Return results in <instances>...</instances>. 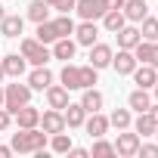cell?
Segmentation results:
<instances>
[{
	"label": "cell",
	"instance_id": "cell-1",
	"mask_svg": "<svg viewBox=\"0 0 158 158\" xmlns=\"http://www.w3.org/2000/svg\"><path fill=\"white\" fill-rule=\"evenodd\" d=\"M50 143V133L40 130V127H19V133H13V152L19 155H34L37 149H47Z\"/></svg>",
	"mask_w": 158,
	"mask_h": 158
},
{
	"label": "cell",
	"instance_id": "cell-2",
	"mask_svg": "<svg viewBox=\"0 0 158 158\" xmlns=\"http://www.w3.org/2000/svg\"><path fill=\"white\" fill-rule=\"evenodd\" d=\"M31 93H34V90H31L28 84H19V77H16V84H6V87H3V109L13 115L16 109H22V106L31 102Z\"/></svg>",
	"mask_w": 158,
	"mask_h": 158
},
{
	"label": "cell",
	"instance_id": "cell-3",
	"mask_svg": "<svg viewBox=\"0 0 158 158\" xmlns=\"http://www.w3.org/2000/svg\"><path fill=\"white\" fill-rule=\"evenodd\" d=\"M19 53L28 59V65H47V62L53 59L50 47L40 44L37 37H22V40H19Z\"/></svg>",
	"mask_w": 158,
	"mask_h": 158
},
{
	"label": "cell",
	"instance_id": "cell-4",
	"mask_svg": "<svg viewBox=\"0 0 158 158\" xmlns=\"http://www.w3.org/2000/svg\"><path fill=\"white\" fill-rule=\"evenodd\" d=\"M136 149H139V133H136L133 127L118 130V139H115V155H121V158H133V155H136Z\"/></svg>",
	"mask_w": 158,
	"mask_h": 158
},
{
	"label": "cell",
	"instance_id": "cell-5",
	"mask_svg": "<svg viewBox=\"0 0 158 158\" xmlns=\"http://www.w3.org/2000/svg\"><path fill=\"white\" fill-rule=\"evenodd\" d=\"M74 13L81 16V19H87V22H99L106 16V3H102V0H77Z\"/></svg>",
	"mask_w": 158,
	"mask_h": 158
},
{
	"label": "cell",
	"instance_id": "cell-6",
	"mask_svg": "<svg viewBox=\"0 0 158 158\" xmlns=\"http://www.w3.org/2000/svg\"><path fill=\"white\" fill-rule=\"evenodd\" d=\"M37 127L47 130L50 136L59 133V130H68V127H65V115H62V109H47V112H40V124H37Z\"/></svg>",
	"mask_w": 158,
	"mask_h": 158
},
{
	"label": "cell",
	"instance_id": "cell-7",
	"mask_svg": "<svg viewBox=\"0 0 158 158\" xmlns=\"http://www.w3.org/2000/svg\"><path fill=\"white\" fill-rule=\"evenodd\" d=\"M96 40H99V28H96V22L81 19V25H74V44H77V47H93Z\"/></svg>",
	"mask_w": 158,
	"mask_h": 158
},
{
	"label": "cell",
	"instance_id": "cell-8",
	"mask_svg": "<svg viewBox=\"0 0 158 158\" xmlns=\"http://www.w3.org/2000/svg\"><path fill=\"white\" fill-rule=\"evenodd\" d=\"M87 50H90V56H87V59H90V65H93V68H109V65H112L115 50H112L109 44H99V40H96V44H93V47H87Z\"/></svg>",
	"mask_w": 158,
	"mask_h": 158
},
{
	"label": "cell",
	"instance_id": "cell-9",
	"mask_svg": "<svg viewBox=\"0 0 158 158\" xmlns=\"http://www.w3.org/2000/svg\"><path fill=\"white\" fill-rule=\"evenodd\" d=\"M53 81H56V77H53V71H50L47 65H34V68H31V74H28V87H31V90H37V93H44Z\"/></svg>",
	"mask_w": 158,
	"mask_h": 158
},
{
	"label": "cell",
	"instance_id": "cell-10",
	"mask_svg": "<svg viewBox=\"0 0 158 158\" xmlns=\"http://www.w3.org/2000/svg\"><path fill=\"white\" fill-rule=\"evenodd\" d=\"M155 81H158V68H155V65H146V62H139V65L133 68V84H136V87H143V90H152V87H155Z\"/></svg>",
	"mask_w": 158,
	"mask_h": 158
},
{
	"label": "cell",
	"instance_id": "cell-11",
	"mask_svg": "<svg viewBox=\"0 0 158 158\" xmlns=\"http://www.w3.org/2000/svg\"><path fill=\"white\" fill-rule=\"evenodd\" d=\"M50 53H53V59H59V62H71L74 53H77V44H74L71 37H59V40L50 44Z\"/></svg>",
	"mask_w": 158,
	"mask_h": 158
},
{
	"label": "cell",
	"instance_id": "cell-12",
	"mask_svg": "<svg viewBox=\"0 0 158 158\" xmlns=\"http://www.w3.org/2000/svg\"><path fill=\"white\" fill-rule=\"evenodd\" d=\"M84 130H87V136H90V139H96V136H106V133H109V115H102V112H93V115H87V121H84Z\"/></svg>",
	"mask_w": 158,
	"mask_h": 158
},
{
	"label": "cell",
	"instance_id": "cell-13",
	"mask_svg": "<svg viewBox=\"0 0 158 158\" xmlns=\"http://www.w3.org/2000/svg\"><path fill=\"white\" fill-rule=\"evenodd\" d=\"M133 56H136V62H146V65L158 68V40H139L133 47Z\"/></svg>",
	"mask_w": 158,
	"mask_h": 158
},
{
	"label": "cell",
	"instance_id": "cell-14",
	"mask_svg": "<svg viewBox=\"0 0 158 158\" xmlns=\"http://www.w3.org/2000/svg\"><path fill=\"white\" fill-rule=\"evenodd\" d=\"M22 31H25V16L6 13L3 19H0V34H3V37H19Z\"/></svg>",
	"mask_w": 158,
	"mask_h": 158
},
{
	"label": "cell",
	"instance_id": "cell-15",
	"mask_svg": "<svg viewBox=\"0 0 158 158\" xmlns=\"http://www.w3.org/2000/svg\"><path fill=\"white\" fill-rule=\"evenodd\" d=\"M0 62H3L6 77H13V81H16V77H22V74H25V68H28V59H25L22 53H10V56H3Z\"/></svg>",
	"mask_w": 158,
	"mask_h": 158
},
{
	"label": "cell",
	"instance_id": "cell-16",
	"mask_svg": "<svg viewBox=\"0 0 158 158\" xmlns=\"http://www.w3.org/2000/svg\"><path fill=\"white\" fill-rule=\"evenodd\" d=\"M115 37H118V50H133V47L143 40V37H139V28H136L133 22H127L124 28H118Z\"/></svg>",
	"mask_w": 158,
	"mask_h": 158
},
{
	"label": "cell",
	"instance_id": "cell-17",
	"mask_svg": "<svg viewBox=\"0 0 158 158\" xmlns=\"http://www.w3.org/2000/svg\"><path fill=\"white\" fill-rule=\"evenodd\" d=\"M44 96H47V109H65L71 102L68 99V87H62V84H50L44 90Z\"/></svg>",
	"mask_w": 158,
	"mask_h": 158
},
{
	"label": "cell",
	"instance_id": "cell-18",
	"mask_svg": "<svg viewBox=\"0 0 158 158\" xmlns=\"http://www.w3.org/2000/svg\"><path fill=\"white\" fill-rule=\"evenodd\" d=\"M62 115H65V127H68V130L84 127V121H87V112H84L81 102H68V106L62 109Z\"/></svg>",
	"mask_w": 158,
	"mask_h": 158
},
{
	"label": "cell",
	"instance_id": "cell-19",
	"mask_svg": "<svg viewBox=\"0 0 158 158\" xmlns=\"http://www.w3.org/2000/svg\"><path fill=\"white\" fill-rule=\"evenodd\" d=\"M136 65H139V62H136L133 50H118V56H112V68H115L118 74H133Z\"/></svg>",
	"mask_w": 158,
	"mask_h": 158
},
{
	"label": "cell",
	"instance_id": "cell-20",
	"mask_svg": "<svg viewBox=\"0 0 158 158\" xmlns=\"http://www.w3.org/2000/svg\"><path fill=\"white\" fill-rule=\"evenodd\" d=\"M13 121H16L19 127H37V124H40V109H34V106L28 102V106H22V109L13 112Z\"/></svg>",
	"mask_w": 158,
	"mask_h": 158
},
{
	"label": "cell",
	"instance_id": "cell-21",
	"mask_svg": "<svg viewBox=\"0 0 158 158\" xmlns=\"http://www.w3.org/2000/svg\"><path fill=\"white\" fill-rule=\"evenodd\" d=\"M121 13H124V19L127 22H143L146 16H149V6H146V0H124V6H121Z\"/></svg>",
	"mask_w": 158,
	"mask_h": 158
},
{
	"label": "cell",
	"instance_id": "cell-22",
	"mask_svg": "<svg viewBox=\"0 0 158 158\" xmlns=\"http://www.w3.org/2000/svg\"><path fill=\"white\" fill-rule=\"evenodd\" d=\"M59 84L68 87V90H81V68L74 62H65L62 71H59Z\"/></svg>",
	"mask_w": 158,
	"mask_h": 158
},
{
	"label": "cell",
	"instance_id": "cell-23",
	"mask_svg": "<svg viewBox=\"0 0 158 158\" xmlns=\"http://www.w3.org/2000/svg\"><path fill=\"white\" fill-rule=\"evenodd\" d=\"M127 109H130V112H149V109H152V93L143 90V87L130 90V96H127Z\"/></svg>",
	"mask_w": 158,
	"mask_h": 158
},
{
	"label": "cell",
	"instance_id": "cell-24",
	"mask_svg": "<svg viewBox=\"0 0 158 158\" xmlns=\"http://www.w3.org/2000/svg\"><path fill=\"white\" fill-rule=\"evenodd\" d=\"M136 133H139V139H149V136H155V118H152V112H136V121L130 124Z\"/></svg>",
	"mask_w": 158,
	"mask_h": 158
},
{
	"label": "cell",
	"instance_id": "cell-25",
	"mask_svg": "<svg viewBox=\"0 0 158 158\" xmlns=\"http://www.w3.org/2000/svg\"><path fill=\"white\" fill-rule=\"evenodd\" d=\"M50 3H47V0H31V3H28V10H25V19H31L34 25H40V22H47L50 19Z\"/></svg>",
	"mask_w": 158,
	"mask_h": 158
},
{
	"label": "cell",
	"instance_id": "cell-26",
	"mask_svg": "<svg viewBox=\"0 0 158 158\" xmlns=\"http://www.w3.org/2000/svg\"><path fill=\"white\" fill-rule=\"evenodd\" d=\"M102 93L96 90V87H84V96H81V106H84V112L87 115H93V112H102Z\"/></svg>",
	"mask_w": 158,
	"mask_h": 158
},
{
	"label": "cell",
	"instance_id": "cell-27",
	"mask_svg": "<svg viewBox=\"0 0 158 158\" xmlns=\"http://www.w3.org/2000/svg\"><path fill=\"white\" fill-rule=\"evenodd\" d=\"M99 22H102V28H106L109 34H115L118 28H124V25H127V19H124V13H121V10H106V16H102Z\"/></svg>",
	"mask_w": 158,
	"mask_h": 158
},
{
	"label": "cell",
	"instance_id": "cell-28",
	"mask_svg": "<svg viewBox=\"0 0 158 158\" xmlns=\"http://www.w3.org/2000/svg\"><path fill=\"white\" fill-rule=\"evenodd\" d=\"M53 22V28H56V37H71L74 34V19H71V13H59L56 19H50Z\"/></svg>",
	"mask_w": 158,
	"mask_h": 158
},
{
	"label": "cell",
	"instance_id": "cell-29",
	"mask_svg": "<svg viewBox=\"0 0 158 158\" xmlns=\"http://www.w3.org/2000/svg\"><path fill=\"white\" fill-rule=\"evenodd\" d=\"M130 124H133L130 109H115V112L109 115V127H115V130H127Z\"/></svg>",
	"mask_w": 158,
	"mask_h": 158
},
{
	"label": "cell",
	"instance_id": "cell-30",
	"mask_svg": "<svg viewBox=\"0 0 158 158\" xmlns=\"http://www.w3.org/2000/svg\"><path fill=\"white\" fill-rule=\"evenodd\" d=\"M56 155H68V149H71V136L65 133V130H59V133H53L50 136V143H47Z\"/></svg>",
	"mask_w": 158,
	"mask_h": 158
},
{
	"label": "cell",
	"instance_id": "cell-31",
	"mask_svg": "<svg viewBox=\"0 0 158 158\" xmlns=\"http://www.w3.org/2000/svg\"><path fill=\"white\" fill-rule=\"evenodd\" d=\"M136 28H139L143 40H158V19L155 16H146L143 22H136Z\"/></svg>",
	"mask_w": 158,
	"mask_h": 158
},
{
	"label": "cell",
	"instance_id": "cell-32",
	"mask_svg": "<svg viewBox=\"0 0 158 158\" xmlns=\"http://www.w3.org/2000/svg\"><path fill=\"white\" fill-rule=\"evenodd\" d=\"M77 68H81V90L99 84V68H93L90 62H87V65H77Z\"/></svg>",
	"mask_w": 158,
	"mask_h": 158
},
{
	"label": "cell",
	"instance_id": "cell-33",
	"mask_svg": "<svg viewBox=\"0 0 158 158\" xmlns=\"http://www.w3.org/2000/svg\"><path fill=\"white\" fill-rule=\"evenodd\" d=\"M34 34H37V40H40V44H47V47H50L53 40H59V37H56V28H53V22H50V19H47V22H40Z\"/></svg>",
	"mask_w": 158,
	"mask_h": 158
},
{
	"label": "cell",
	"instance_id": "cell-34",
	"mask_svg": "<svg viewBox=\"0 0 158 158\" xmlns=\"http://www.w3.org/2000/svg\"><path fill=\"white\" fill-rule=\"evenodd\" d=\"M93 155H96V158H109V155H115V143H109L106 136H96V139H93Z\"/></svg>",
	"mask_w": 158,
	"mask_h": 158
},
{
	"label": "cell",
	"instance_id": "cell-35",
	"mask_svg": "<svg viewBox=\"0 0 158 158\" xmlns=\"http://www.w3.org/2000/svg\"><path fill=\"white\" fill-rule=\"evenodd\" d=\"M136 155H143V158H158V143H143V139H139Z\"/></svg>",
	"mask_w": 158,
	"mask_h": 158
},
{
	"label": "cell",
	"instance_id": "cell-36",
	"mask_svg": "<svg viewBox=\"0 0 158 158\" xmlns=\"http://www.w3.org/2000/svg\"><path fill=\"white\" fill-rule=\"evenodd\" d=\"M47 3H50L53 10H59V13H74V3H77V0H47Z\"/></svg>",
	"mask_w": 158,
	"mask_h": 158
},
{
	"label": "cell",
	"instance_id": "cell-37",
	"mask_svg": "<svg viewBox=\"0 0 158 158\" xmlns=\"http://www.w3.org/2000/svg\"><path fill=\"white\" fill-rule=\"evenodd\" d=\"M13 127V115L3 109V106H0V133H3V130H10Z\"/></svg>",
	"mask_w": 158,
	"mask_h": 158
},
{
	"label": "cell",
	"instance_id": "cell-38",
	"mask_svg": "<svg viewBox=\"0 0 158 158\" xmlns=\"http://www.w3.org/2000/svg\"><path fill=\"white\" fill-rule=\"evenodd\" d=\"M68 155H71V158H87L90 152H87V149H74V146H71V149H68Z\"/></svg>",
	"mask_w": 158,
	"mask_h": 158
},
{
	"label": "cell",
	"instance_id": "cell-39",
	"mask_svg": "<svg viewBox=\"0 0 158 158\" xmlns=\"http://www.w3.org/2000/svg\"><path fill=\"white\" fill-rule=\"evenodd\" d=\"M102 3H106V10H121L124 0H102Z\"/></svg>",
	"mask_w": 158,
	"mask_h": 158
},
{
	"label": "cell",
	"instance_id": "cell-40",
	"mask_svg": "<svg viewBox=\"0 0 158 158\" xmlns=\"http://www.w3.org/2000/svg\"><path fill=\"white\" fill-rule=\"evenodd\" d=\"M13 155V146H3V143H0V158H10Z\"/></svg>",
	"mask_w": 158,
	"mask_h": 158
},
{
	"label": "cell",
	"instance_id": "cell-41",
	"mask_svg": "<svg viewBox=\"0 0 158 158\" xmlns=\"http://www.w3.org/2000/svg\"><path fill=\"white\" fill-rule=\"evenodd\" d=\"M149 112H152V118H155V124H158V102H152V109H149Z\"/></svg>",
	"mask_w": 158,
	"mask_h": 158
},
{
	"label": "cell",
	"instance_id": "cell-42",
	"mask_svg": "<svg viewBox=\"0 0 158 158\" xmlns=\"http://www.w3.org/2000/svg\"><path fill=\"white\" fill-rule=\"evenodd\" d=\"M152 93H155V102H158V81H155V87H152Z\"/></svg>",
	"mask_w": 158,
	"mask_h": 158
},
{
	"label": "cell",
	"instance_id": "cell-43",
	"mask_svg": "<svg viewBox=\"0 0 158 158\" xmlns=\"http://www.w3.org/2000/svg\"><path fill=\"white\" fill-rule=\"evenodd\" d=\"M3 77H6V71H3V62H0V81H3Z\"/></svg>",
	"mask_w": 158,
	"mask_h": 158
},
{
	"label": "cell",
	"instance_id": "cell-44",
	"mask_svg": "<svg viewBox=\"0 0 158 158\" xmlns=\"http://www.w3.org/2000/svg\"><path fill=\"white\" fill-rule=\"evenodd\" d=\"M3 16H6V10H3V3H0V19H3Z\"/></svg>",
	"mask_w": 158,
	"mask_h": 158
},
{
	"label": "cell",
	"instance_id": "cell-45",
	"mask_svg": "<svg viewBox=\"0 0 158 158\" xmlns=\"http://www.w3.org/2000/svg\"><path fill=\"white\" fill-rule=\"evenodd\" d=\"M0 106H3V87H0Z\"/></svg>",
	"mask_w": 158,
	"mask_h": 158
},
{
	"label": "cell",
	"instance_id": "cell-46",
	"mask_svg": "<svg viewBox=\"0 0 158 158\" xmlns=\"http://www.w3.org/2000/svg\"><path fill=\"white\" fill-rule=\"evenodd\" d=\"M155 136H158V127H155Z\"/></svg>",
	"mask_w": 158,
	"mask_h": 158
}]
</instances>
